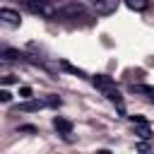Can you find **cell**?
<instances>
[{
  "label": "cell",
  "instance_id": "cell-1",
  "mask_svg": "<svg viewBox=\"0 0 154 154\" xmlns=\"http://www.w3.org/2000/svg\"><path fill=\"white\" fill-rule=\"evenodd\" d=\"M91 82H94V87L120 111V113H125V106H123V96H120V91H118V87H116V82L111 79V77H106V75H94L91 77Z\"/></svg>",
  "mask_w": 154,
  "mask_h": 154
},
{
  "label": "cell",
  "instance_id": "cell-2",
  "mask_svg": "<svg viewBox=\"0 0 154 154\" xmlns=\"http://www.w3.org/2000/svg\"><path fill=\"white\" fill-rule=\"evenodd\" d=\"M26 7L41 17H55V12H58V10H53L51 0H26Z\"/></svg>",
  "mask_w": 154,
  "mask_h": 154
},
{
  "label": "cell",
  "instance_id": "cell-3",
  "mask_svg": "<svg viewBox=\"0 0 154 154\" xmlns=\"http://www.w3.org/2000/svg\"><path fill=\"white\" fill-rule=\"evenodd\" d=\"M79 14H84V5L82 2H67V5L58 7V12H55V17H65V19L79 17Z\"/></svg>",
  "mask_w": 154,
  "mask_h": 154
},
{
  "label": "cell",
  "instance_id": "cell-4",
  "mask_svg": "<svg viewBox=\"0 0 154 154\" xmlns=\"http://www.w3.org/2000/svg\"><path fill=\"white\" fill-rule=\"evenodd\" d=\"M116 7H118V0H94V12H96L99 17H108V14H113Z\"/></svg>",
  "mask_w": 154,
  "mask_h": 154
},
{
  "label": "cell",
  "instance_id": "cell-5",
  "mask_svg": "<svg viewBox=\"0 0 154 154\" xmlns=\"http://www.w3.org/2000/svg\"><path fill=\"white\" fill-rule=\"evenodd\" d=\"M53 128H55L58 135H63V137H70V135H72V123H70L67 118L55 116V118H53Z\"/></svg>",
  "mask_w": 154,
  "mask_h": 154
},
{
  "label": "cell",
  "instance_id": "cell-6",
  "mask_svg": "<svg viewBox=\"0 0 154 154\" xmlns=\"http://www.w3.org/2000/svg\"><path fill=\"white\" fill-rule=\"evenodd\" d=\"M0 19H2L5 24H10V26H19V22H22L19 12H14V10H10V7H2V10H0Z\"/></svg>",
  "mask_w": 154,
  "mask_h": 154
},
{
  "label": "cell",
  "instance_id": "cell-7",
  "mask_svg": "<svg viewBox=\"0 0 154 154\" xmlns=\"http://www.w3.org/2000/svg\"><path fill=\"white\" fill-rule=\"evenodd\" d=\"M43 106H48V103H46V99H43V101H38V99H26V101H22V103L17 106V111L31 113V111H41Z\"/></svg>",
  "mask_w": 154,
  "mask_h": 154
},
{
  "label": "cell",
  "instance_id": "cell-8",
  "mask_svg": "<svg viewBox=\"0 0 154 154\" xmlns=\"http://www.w3.org/2000/svg\"><path fill=\"white\" fill-rule=\"evenodd\" d=\"M130 91L132 94H144L149 101H154V89L147 87V84H130Z\"/></svg>",
  "mask_w": 154,
  "mask_h": 154
},
{
  "label": "cell",
  "instance_id": "cell-9",
  "mask_svg": "<svg viewBox=\"0 0 154 154\" xmlns=\"http://www.w3.org/2000/svg\"><path fill=\"white\" fill-rule=\"evenodd\" d=\"M135 135H137L140 140H149V137H152V128H149V123H137V125H135Z\"/></svg>",
  "mask_w": 154,
  "mask_h": 154
},
{
  "label": "cell",
  "instance_id": "cell-10",
  "mask_svg": "<svg viewBox=\"0 0 154 154\" xmlns=\"http://www.w3.org/2000/svg\"><path fill=\"white\" fill-rule=\"evenodd\" d=\"M0 55H2V60H22V58H24V55H22L19 51H14V48H2Z\"/></svg>",
  "mask_w": 154,
  "mask_h": 154
},
{
  "label": "cell",
  "instance_id": "cell-11",
  "mask_svg": "<svg viewBox=\"0 0 154 154\" xmlns=\"http://www.w3.org/2000/svg\"><path fill=\"white\" fill-rule=\"evenodd\" d=\"M125 5L130 7V10H135V12H142V10H147V0H125Z\"/></svg>",
  "mask_w": 154,
  "mask_h": 154
},
{
  "label": "cell",
  "instance_id": "cell-12",
  "mask_svg": "<svg viewBox=\"0 0 154 154\" xmlns=\"http://www.w3.org/2000/svg\"><path fill=\"white\" fill-rule=\"evenodd\" d=\"M60 65H63V70H67V72H72V75H77V77H84V70H79V67L70 65L67 60H60Z\"/></svg>",
  "mask_w": 154,
  "mask_h": 154
},
{
  "label": "cell",
  "instance_id": "cell-13",
  "mask_svg": "<svg viewBox=\"0 0 154 154\" xmlns=\"http://www.w3.org/2000/svg\"><path fill=\"white\" fill-rule=\"evenodd\" d=\"M19 94H22V99H31V94H34V91H31V87H22V89H19Z\"/></svg>",
  "mask_w": 154,
  "mask_h": 154
},
{
  "label": "cell",
  "instance_id": "cell-14",
  "mask_svg": "<svg viewBox=\"0 0 154 154\" xmlns=\"http://www.w3.org/2000/svg\"><path fill=\"white\" fill-rule=\"evenodd\" d=\"M46 103H48V106H53V108H55V106H60V103H63V101H60V99H58V96H48V99H46Z\"/></svg>",
  "mask_w": 154,
  "mask_h": 154
},
{
  "label": "cell",
  "instance_id": "cell-15",
  "mask_svg": "<svg viewBox=\"0 0 154 154\" xmlns=\"http://www.w3.org/2000/svg\"><path fill=\"white\" fill-rule=\"evenodd\" d=\"M10 99H12V94H10L7 89H2V91H0V101H5V103H7Z\"/></svg>",
  "mask_w": 154,
  "mask_h": 154
},
{
  "label": "cell",
  "instance_id": "cell-16",
  "mask_svg": "<svg viewBox=\"0 0 154 154\" xmlns=\"http://www.w3.org/2000/svg\"><path fill=\"white\" fill-rule=\"evenodd\" d=\"M130 120H132V125H137V123H147V118H142V116H130Z\"/></svg>",
  "mask_w": 154,
  "mask_h": 154
},
{
  "label": "cell",
  "instance_id": "cell-17",
  "mask_svg": "<svg viewBox=\"0 0 154 154\" xmlns=\"http://www.w3.org/2000/svg\"><path fill=\"white\" fill-rule=\"evenodd\" d=\"M2 79H5V84H10V82H14V75H5Z\"/></svg>",
  "mask_w": 154,
  "mask_h": 154
}]
</instances>
